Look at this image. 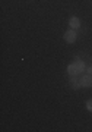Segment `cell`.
I'll list each match as a JSON object with an SVG mask.
<instances>
[{
    "instance_id": "6da1fadb",
    "label": "cell",
    "mask_w": 92,
    "mask_h": 132,
    "mask_svg": "<svg viewBox=\"0 0 92 132\" xmlns=\"http://www.w3.org/2000/svg\"><path fill=\"white\" fill-rule=\"evenodd\" d=\"M83 69H85V65H83V62H75L72 65H69L67 68V72H69L70 75H79V73H82Z\"/></svg>"
},
{
    "instance_id": "7a4b0ae2",
    "label": "cell",
    "mask_w": 92,
    "mask_h": 132,
    "mask_svg": "<svg viewBox=\"0 0 92 132\" xmlns=\"http://www.w3.org/2000/svg\"><path fill=\"white\" fill-rule=\"evenodd\" d=\"M80 82H82V87H86V88H89V87H92V75H85L80 79Z\"/></svg>"
},
{
    "instance_id": "3957f363",
    "label": "cell",
    "mask_w": 92,
    "mask_h": 132,
    "mask_svg": "<svg viewBox=\"0 0 92 132\" xmlns=\"http://www.w3.org/2000/svg\"><path fill=\"white\" fill-rule=\"evenodd\" d=\"M65 40L67 43H75L76 41V32H75L73 29H72V31H67V32L65 34Z\"/></svg>"
},
{
    "instance_id": "277c9868",
    "label": "cell",
    "mask_w": 92,
    "mask_h": 132,
    "mask_svg": "<svg viewBox=\"0 0 92 132\" xmlns=\"http://www.w3.org/2000/svg\"><path fill=\"white\" fill-rule=\"evenodd\" d=\"M70 82H72V88H75V90H78L79 87L82 85V82H79V78H78V75H72V79H70Z\"/></svg>"
},
{
    "instance_id": "5b68a950",
    "label": "cell",
    "mask_w": 92,
    "mask_h": 132,
    "mask_svg": "<svg viewBox=\"0 0 92 132\" xmlns=\"http://www.w3.org/2000/svg\"><path fill=\"white\" fill-rule=\"evenodd\" d=\"M69 24L72 28H79L80 27V19L76 18V16H72V18L69 19Z\"/></svg>"
},
{
    "instance_id": "8992f818",
    "label": "cell",
    "mask_w": 92,
    "mask_h": 132,
    "mask_svg": "<svg viewBox=\"0 0 92 132\" xmlns=\"http://www.w3.org/2000/svg\"><path fill=\"white\" fill-rule=\"evenodd\" d=\"M86 107H88V110H91L92 112V100H88L86 101Z\"/></svg>"
},
{
    "instance_id": "52a82bcc",
    "label": "cell",
    "mask_w": 92,
    "mask_h": 132,
    "mask_svg": "<svg viewBox=\"0 0 92 132\" xmlns=\"http://www.w3.org/2000/svg\"><path fill=\"white\" fill-rule=\"evenodd\" d=\"M86 72L89 73V75H92V66H89V68H88V69H86Z\"/></svg>"
}]
</instances>
